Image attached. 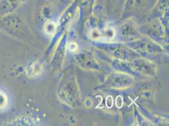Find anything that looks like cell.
Masks as SVG:
<instances>
[{
  "label": "cell",
  "mask_w": 169,
  "mask_h": 126,
  "mask_svg": "<svg viewBox=\"0 0 169 126\" xmlns=\"http://www.w3.org/2000/svg\"><path fill=\"white\" fill-rule=\"evenodd\" d=\"M7 98V95L4 93L0 92V109H3V108H4L7 106V101H3V100L1 101V100L4 99V98Z\"/></svg>",
  "instance_id": "cell-1"
},
{
  "label": "cell",
  "mask_w": 169,
  "mask_h": 126,
  "mask_svg": "<svg viewBox=\"0 0 169 126\" xmlns=\"http://www.w3.org/2000/svg\"><path fill=\"white\" fill-rule=\"evenodd\" d=\"M122 103H123V100L121 98V96L118 97L117 98H116V105H117V106L121 108L122 106Z\"/></svg>",
  "instance_id": "cell-2"
},
{
  "label": "cell",
  "mask_w": 169,
  "mask_h": 126,
  "mask_svg": "<svg viewBox=\"0 0 169 126\" xmlns=\"http://www.w3.org/2000/svg\"><path fill=\"white\" fill-rule=\"evenodd\" d=\"M112 103H113V100H112V99H111L110 101L109 97L107 98V100H106V105H107V106L108 107H109V104H110V107L112 106V105L113 104Z\"/></svg>",
  "instance_id": "cell-3"
}]
</instances>
